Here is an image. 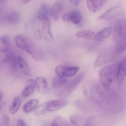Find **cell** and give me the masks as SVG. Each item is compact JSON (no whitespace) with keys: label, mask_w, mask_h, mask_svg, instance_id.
<instances>
[{"label":"cell","mask_w":126,"mask_h":126,"mask_svg":"<svg viewBox=\"0 0 126 126\" xmlns=\"http://www.w3.org/2000/svg\"><path fill=\"white\" fill-rule=\"evenodd\" d=\"M109 89L104 87V90L97 91L100 101L103 103L105 107L111 111L120 112L124 108L123 100L117 93L109 90Z\"/></svg>","instance_id":"1"},{"label":"cell","mask_w":126,"mask_h":126,"mask_svg":"<svg viewBox=\"0 0 126 126\" xmlns=\"http://www.w3.org/2000/svg\"><path fill=\"white\" fill-rule=\"evenodd\" d=\"M15 41L18 48L28 52L35 60H43V51L32 40L23 35L19 34L15 37Z\"/></svg>","instance_id":"2"},{"label":"cell","mask_w":126,"mask_h":126,"mask_svg":"<svg viewBox=\"0 0 126 126\" xmlns=\"http://www.w3.org/2000/svg\"><path fill=\"white\" fill-rule=\"evenodd\" d=\"M113 38L116 50L119 53L126 49V20H118L115 25Z\"/></svg>","instance_id":"3"},{"label":"cell","mask_w":126,"mask_h":126,"mask_svg":"<svg viewBox=\"0 0 126 126\" xmlns=\"http://www.w3.org/2000/svg\"><path fill=\"white\" fill-rule=\"evenodd\" d=\"M67 100L64 99L49 101L37 107L35 110V114L41 115L61 109L68 104Z\"/></svg>","instance_id":"4"},{"label":"cell","mask_w":126,"mask_h":126,"mask_svg":"<svg viewBox=\"0 0 126 126\" xmlns=\"http://www.w3.org/2000/svg\"><path fill=\"white\" fill-rule=\"evenodd\" d=\"M118 64L115 63L106 66L99 71L101 83L104 88H109L113 81L116 80Z\"/></svg>","instance_id":"5"},{"label":"cell","mask_w":126,"mask_h":126,"mask_svg":"<svg viewBox=\"0 0 126 126\" xmlns=\"http://www.w3.org/2000/svg\"><path fill=\"white\" fill-rule=\"evenodd\" d=\"M124 10L120 6H115L110 8L106 12L98 18V20L107 21L121 16L123 14Z\"/></svg>","instance_id":"6"},{"label":"cell","mask_w":126,"mask_h":126,"mask_svg":"<svg viewBox=\"0 0 126 126\" xmlns=\"http://www.w3.org/2000/svg\"><path fill=\"white\" fill-rule=\"evenodd\" d=\"M84 75L80 73L74 78L69 83H67L64 86L63 93L66 94H70L75 90L77 86L81 82L83 78Z\"/></svg>","instance_id":"7"},{"label":"cell","mask_w":126,"mask_h":126,"mask_svg":"<svg viewBox=\"0 0 126 126\" xmlns=\"http://www.w3.org/2000/svg\"><path fill=\"white\" fill-rule=\"evenodd\" d=\"M50 21L49 19L43 21L42 34L44 39L48 43H52L54 41L53 35L51 32Z\"/></svg>","instance_id":"8"},{"label":"cell","mask_w":126,"mask_h":126,"mask_svg":"<svg viewBox=\"0 0 126 126\" xmlns=\"http://www.w3.org/2000/svg\"><path fill=\"white\" fill-rule=\"evenodd\" d=\"M126 77V57L118 63L117 72V83L118 85H121L123 82Z\"/></svg>","instance_id":"9"},{"label":"cell","mask_w":126,"mask_h":126,"mask_svg":"<svg viewBox=\"0 0 126 126\" xmlns=\"http://www.w3.org/2000/svg\"><path fill=\"white\" fill-rule=\"evenodd\" d=\"M4 63L9 64L12 68L17 69L19 65L18 56H17L12 52H9L6 55L2 61Z\"/></svg>","instance_id":"10"},{"label":"cell","mask_w":126,"mask_h":126,"mask_svg":"<svg viewBox=\"0 0 126 126\" xmlns=\"http://www.w3.org/2000/svg\"><path fill=\"white\" fill-rule=\"evenodd\" d=\"M113 31L112 27H107L98 32L95 35L94 38L98 41H104L111 36Z\"/></svg>","instance_id":"11"},{"label":"cell","mask_w":126,"mask_h":126,"mask_svg":"<svg viewBox=\"0 0 126 126\" xmlns=\"http://www.w3.org/2000/svg\"><path fill=\"white\" fill-rule=\"evenodd\" d=\"M63 3L60 1H57L53 4L50 14L51 17L54 20L57 21L59 19L63 9Z\"/></svg>","instance_id":"12"},{"label":"cell","mask_w":126,"mask_h":126,"mask_svg":"<svg viewBox=\"0 0 126 126\" xmlns=\"http://www.w3.org/2000/svg\"><path fill=\"white\" fill-rule=\"evenodd\" d=\"M35 86L40 93L44 94L48 90V86L45 78L39 77L36 79L35 81Z\"/></svg>","instance_id":"13"},{"label":"cell","mask_w":126,"mask_h":126,"mask_svg":"<svg viewBox=\"0 0 126 126\" xmlns=\"http://www.w3.org/2000/svg\"><path fill=\"white\" fill-rule=\"evenodd\" d=\"M35 86V81L32 79H29L26 83L22 95L24 97H28L33 92Z\"/></svg>","instance_id":"14"},{"label":"cell","mask_w":126,"mask_h":126,"mask_svg":"<svg viewBox=\"0 0 126 126\" xmlns=\"http://www.w3.org/2000/svg\"><path fill=\"white\" fill-rule=\"evenodd\" d=\"M49 10L48 7L45 4H41L38 13L37 17L40 20L43 21L49 19Z\"/></svg>","instance_id":"15"},{"label":"cell","mask_w":126,"mask_h":126,"mask_svg":"<svg viewBox=\"0 0 126 126\" xmlns=\"http://www.w3.org/2000/svg\"><path fill=\"white\" fill-rule=\"evenodd\" d=\"M67 79L65 77H56L52 81V86L54 89H60L66 85L68 83Z\"/></svg>","instance_id":"16"},{"label":"cell","mask_w":126,"mask_h":126,"mask_svg":"<svg viewBox=\"0 0 126 126\" xmlns=\"http://www.w3.org/2000/svg\"><path fill=\"white\" fill-rule=\"evenodd\" d=\"M39 103L38 100L33 99L26 103L23 107V110L24 112L29 113L35 110L37 107Z\"/></svg>","instance_id":"17"},{"label":"cell","mask_w":126,"mask_h":126,"mask_svg":"<svg viewBox=\"0 0 126 126\" xmlns=\"http://www.w3.org/2000/svg\"><path fill=\"white\" fill-rule=\"evenodd\" d=\"M18 62L19 66L23 73L27 76H31V72L30 68L26 61L21 57L18 56Z\"/></svg>","instance_id":"18"},{"label":"cell","mask_w":126,"mask_h":126,"mask_svg":"<svg viewBox=\"0 0 126 126\" xmlns=\"http://www.w3.org/2000/svg\"><path fill=\"white\" fill-rule=\"evenodd\" d=\"M94 32L92 30H86L80 31L77 32L76 35L79 38L86 40H91L94 38Z\"/></svg>","instance_id":"19"},{"label":"cell","mask_w":126,"mask_h":126,"mask_svg":"<svg viewBox=\"0 0 126 126\" xmlns=\"http://www.w3.org/2000/svg\"><path fill=\"white\" fill-rule=\"evenodd\" d=\"M87 5L91 12L95 13L101 8L100 0H87Z\"/></svg>","instance_id":"20"},{"label":"cell","mask_w":126,"mask_h":126,"mask_svg":"<svg viewBox=\"0 0 126 126\" xmlns=\"http://www.w3.org/2000/svg\"><path fill=\"white\" fill-rule=\"evenodd\" d=\"M21 99L18 96L14 98L12 104L9 108V112L11 114H15L18 111L21 104Z\"/></svg>","instance_id":"21"},{"label":"cell","mask_w":126,"mask_h":126,"mask_svg":"<svg viewBox=\"0 0 126 126\" xmlns=\"http://www.w3.org/2000/svg\"><path fill=\"white\" fill-rule=\"evenodd\" d=\"M9 47V39L6 35L0 37V51L6 52Z\"/></svg>","instance_id":"22"},{"label":"cell","mask_w":126,"mask_h":126,"mask_svg":"<svg viewBox=\"0 0 126 126\" xmlns=\"http://www.w3.org/2000/svg\"><path fill=\"white\" fill-rule=\"evenodd\" d=\"M109 57L105 54H101L97 57L94 63L95 66L99 67L103 66L109 61Z\"/></svg>","instance_id":"23"},{"label":"cell","mask_w":126,"mask_h":126,"mask_svg":"<svg viewBox=\"0 0 126 126\" xmlns=\"http://www.w3.org/2000/svg\"><path fill=\"white\" fill-rule=\"evenodd\" d=\"M19 19V14L16 11H13L6 17V20L12 25L16 24L18 22Z\"/></svg>","instance_id":"24"},{"label":"cell","mask_w":126,"mask_h":126,"mask_svg":"<svg viewBox=\"0 0 126 126\" xmlns=\"http://www.w3.org/2000/svg\"><path fill=\"white\" fill-rule=\"evenodd\" d=\"M81 19L82 15L80 11L75 10L71 12L70 20L74 24H78L81 21Z\"/></svg>","instance_id":"25"},{"label":"cell","mask_w":126,"mask_h":126,"mask_svg":"<svg viewBox=\"0 0 126 126\" xmlns=\"http://www.w3.org/2000/svg\"><path fill=\"white\" fill-rule=\"evenodd\" d=\"M50 126H69L67 121L62 117L55 118Z\"/></svg>","instance_id":"26"},{"label":"cell","mask_w":126,"mask_h":126,"mask_svg":"<svg viewBox=\"0 0 126 126\" xmlns=\"http://www.w3.org/2000/svg\"><path fill=\"white\" fill-rule=\"evenodd\" d=\"M79 68L78 66L68 67L66 66L65 70V77H72L76 75Z\"/></svg>","instance_id":"27"},{"label":"cell","mask_w":126,"mask_h":126,"mask_svg":"<svg viewBox=\"0 0 126 126\" xmlns=\"http://www.w3.org/2000/svg\"><path fill=\"white\" fill-rule=\"evenodd\" d=\"M66 66L59 65L55 69V73L59 77H65V70Z\"/></svg>","instance_id":"28"},{"label":"cell","mask_w":126,"mask_h":126,"mask_svg":"<svg viewBox=\"0 0 126 126\" xmlns=\"http://www.w3.org/2000/svg\"><path fill=\"white\" fill-rule=\"evenodd\" d=\"M34 37L36 40L40 41L41 39V35L40 31L39 30H37L34 32Z\"/></svg>","instance_id":"29"},{"label":"cell","mask_w":126,"mask_h":126,"mask_svg":"<svg viewBox=\"0 0 126 126\" xmlns=\"http://www.w3.org/2000/svg\"><path fill=\"white\" fill-rule=\"evenodd\" d=\"M3 121L6 126H9L10 122V120L7 115H4L3 117Z\"/></svg>","instance_id":"30"},{"label":"cell","mask_w":126,"mask_h":126,"mask_svg":"<svg viewBox=\"0 0 126 126\" xmlns=\"http://www.w3.org/2000/svg\"><path fill=\"white\" fill-rule=\"evenodd\" d=\"M71 13H65L63 17V20L64 21H68L70 20L71 17Z\"/></svg>","instance_id":"31"},{"label":"cell","mask_w":126,"mask_h":126,"mask_svg":"<svg viewBox=\"0 0 126 126\" xmlns=\"http://www.w3.org/2000/svg\"><path fill=\"white\" fill-rule=\"evenodd\" d=\"M31 0H16L17 3L19 5H24L28 3Z\"/></svg>","instance_id":"32"},{"label":"cell","mask_w":126,"mask_h":126,"mask_svg":"<svg viewBox=\"0 0 126 126\" xmlns=\"http://www.w3.org/2000/svg\"><path fill=\"white\" fill-rule=\"evenodd\" d=\"M81 0H69L70 3L74 6H78L80 3Z\"/></svg>","instance_id":"33"},{"label":"cell","mask_w":126,"mask_h":126,"mask_svg":"<svg viewBox=\"0 0 126 126\" xmlns=\"http://www.w3.org/2000/svg\"><path fill=\"white\" fill-rule=\"evenodd\" d=\"M17 125L18 126H26V125L23 121L19 119L17 121Z\"/></svg>","instance_id":"34"},{"label":"cell","mask_w":126,"mask_h":126,"mask_svg":"<svg viewBox=\"0 0 126 126\" xmlns=\"http://www.w3.org/2000/svg\"><path fill=\"white\" fill-rule=\"evenodd\" d=\"M108 1V0H100L101 7H102Z\"/></svg>","instance_id":"35"},{"label":"cell","mask_w":126,"mask_h":126,"mask_svg":"<svg viewBox=\"0 0 126 126\" xmlns=\"http://www.w3.org/2000/svg\"><path fill=\"white\" fill-rule=\"evenodd\" d=\"M4 22V21L3 20L2 18H0V25L3 24Z\"/></svg>","instance_id":"36"},{"label":"cell","mask_w":126,"mask_h":126,"mask_svg":"<svg viewBox=\"0 0 126 126\" xmlns=\"http://www.w3.org/2000/svg\"><path fill=\"white\" fill-rule=\"evenodd\" d=\"M2 97V94L0 92V103L1 101Z\"/></svg>","instance_id":"37"},{"label":"cell","mask_w":126,"mask_h":126,"mask_svg":"<svg viewBox=\"0 0 126 126\" xmlns=\"http://www.w3.org/2000/svg\"><path fill=\"white\" fill-rule=\"evenodd\" d=\"M86 126H88V125H87V124H86Z\"/></svg>","instance_id":"38"},{"label":"cell","mask_w":126,"mask_h":126,"mask_svg":"<svg viewBox=\"0 0 126 126\" xmlns=\"http://www.w3.org/2000/svg\"></svg>","instance_id":"39"}]
</instances>
